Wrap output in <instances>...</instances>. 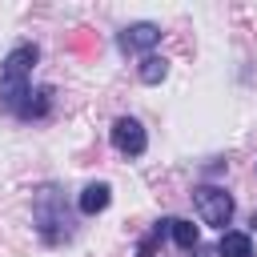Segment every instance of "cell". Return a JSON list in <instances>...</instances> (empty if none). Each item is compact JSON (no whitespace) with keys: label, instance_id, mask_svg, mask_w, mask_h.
I'll list each match as a JSON object with an SVG mask.
<instances>
[{"label":"cell","instance_id":"cell-1","mask_svg":"<svg viewBox=\"0 0 257 257\" xmlns=\"http://www.w3.org/2000/svg\"><path fill=\"white\" fill-rule=\"evenodd\" d=\"M36 44H16L8 56H4V72H0V108L4 112H20V104L28 100L32 84H28V72L36 64Z\"/></svg>","mask_w":257,"mask_h":257},{"label":"cell","instance_id":"cell-2","mask_svg":"<svg viewBox=\"0 0 257 257\" xmlns=\"http://www.w3.org/2000/svg\"><path fill=\"white\" fill-rule=\"evenodd\" d=\"M32 217H36L44 241H64V237L72 233V229H68V225H72V221H68V209H64V201L56 197V189H40Z\"/></svg>","mask_w":257,"mask_h":257},{"label":"cell","instance_id":"cell-3","mask_svg":"<svg viewBox=\"0 0 257 257\" xmlns=\"http://www.w3.org/2000/svg\"><path fill=\"white\" fill-rule=\"evenodd\" d=\"M193 205H197V217L205 225H217V229H225L229 217H233V197L225 189H217V185H197L193 189Z\"/></svg>","mask_w":257,"mask_h":257},{"label":"cell","instance_id":"cell-4","mask_svg":"<svg viewBox=\"0 0 257 257\" xmlns=\"http://www.w3.org/2000/svg\"><path fill=\"white\" fill-rule=\"evenodd\" d=\"M145 145H149V137H145L141 120H133V116H116V124H112V149L124 153V157H141Z\"/></svg>","mask_w":257,"mask_h":257},{"label":"cell","instance_id":"cell-5","mask_svg":"<svg viewBox=\"0 0 257 257\" xmlns=\"http://www.w3.org/2000/svg\"><path fill=\"white\" fill-rule=\"evenodd\" d=\"M116 44H120L124 52H149L153 44H161V28H157V24H149V20L128 24V28L116 36Z\"/></svg>","mask_w":257,"mask_h":257},{"label":"cell","instance_id":"cell-6","mask_svg":"<svg viewBox=\"0 0 257 257\" xmlns=\"http://www.w3.org/2000/svg\"><path fill=\"white\" fill-rule=\"evenodd\" d=\"M108 201H112V189H108L104 181H92V185H84V193H80V213H84V217H96V213L108 209Z\"/></svg>","mask_w":257,"mask_h":257},{"label":"cell","instance_id":"cell-7","mask_svg":"<svg viewBox=\"0 0 257 257\" xmlns=\"http://www.w3.org/2000/svg\"><path fill=\"white\" fill-rule=\"evenodd\" d=\"M217 257H253L249 233H225V237L217 241Z\"/></svg>","mask_w":257,"mask_h":257},{"label":"cell","instance_id":"cell-8","mask_svg":"<svg viewBox=\"0 0 257 257\" xmlns=\"http://www.w3.org/2000/svg\"><path fill=\"white\" fill-rule=\"evenodd\" d=\"M169 233H173V241H177L181 249H197V245H201V233H197V225H193V221L169 217Z\"/></svg>","mask_w":257,"mask_h":257},{"label":"cell","instance_id":"cell-9","mask_svg":"<svg viewBox=\"0 0 257 257\" xmlns=\"http://www.w3.org/2000/svg\"><path fill=\"white\" fill-rule=\"evenodd\" d=\"M48 108H52V88H36V92H28V100L20 104V112H16V116H24V120H28V116H44Z\"/></svg>","mask_w":257,"mask_h":257},{"label":"cell","instance_id":"cell-10","mask_svg":"<svg viewBox=\"0 0 257 257\" xmlns=\"http://www.w3.org/2000/svg\"><path fill=\"white\" fill-rule=\"evenodd\" d=\"M165 72H169V60H165V56H153V52H149V56L141 60V68H137V76H141L145 84H161Z\"/></svg>","mask_w":257,"mask_h":257}]
</instances>
